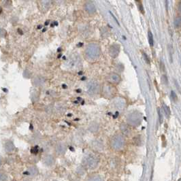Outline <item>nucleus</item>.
Masks as SVG:
<instances>
[{
	"mask_svg": "<svg viewBox=\"0 0 181 181\" xmlns=\"http://www.w3.org/2000/svg\"><path fill=\"white\" fill-rule=\"evenodd\" d=\"M53 181H57V180H53Z\"/></svg>",
	"mask_w": 181,
	"mask_h": 181,
	"instance_id": "obj_49",
	"label": "nucleus"
},
{
	"mask_svg": "<svg viewBox=\"0 0 181 181\" xmlns=\"http://www.w3.org/2000/svg\"><path fill=\"white\" fill-rule=\"evenodd\" d=\"M178 181H180V180H178Z\"/></svg>",
	"mask_w": 181,
	"mask_h": 181,
	"instance_id": "obj_50",
	"label": "nucleus"
},
{
	"mask_svg": "<svg viewBox=\"0 0 181 181\" xmlns=\"http://www.w3.org/2000/svg\"><path fill=\"white\" fill-rule=\"evenodd\" d=\"M171 97L172 99H173V101H174V102L177 100V95L174 90H172L171 91Z\"/></svg>",
	"mask_w": 181,
	"mask_h": 181,
	"instance_id": "obj_31",
	"label": "nucleus"
},
{
	"mask_svg": "<svg viewBox=\"0 0 181 181\" xmlns=\"http://www.w3.org/2000/svg\"><path fill=\"white\" fill-rule=\"evenodd\" d=\"M87 89L90 95H96V94L99 93L100 85L97 81H92L88 83Z\"/></svg>",
	"mask_w": 181,
	"mask_h": 181,
	"instance_id": "obj_5",
	"label": "nucleus"
},
{
	"mask_svg": "<svg viewBox=\"0 0 181 181\" xmlns=\"http://www.w3.org/2000/svg\"><path fill=\"white\" fill-rule=\"evenodd\" d=\"M1 12H2V8H1V7H0V14H1Z\"/></svg>",
	"mask_w": 181,
	"mask_h": 181,
	"instance_id": "obj_40",
	"label": "nucleus"
},
{
	"mask_svg": "<svg viewBox=\"0 0 181 181\" xmlns=\"http://www.w3.org/2000/svg\"><path fill=\"white\" fill-rule=\"evenodd\" d=\"M2 164H3V159H2V157H0V167H1V166H2Z\"/></svg>",
	"mask_w": 181,
	"mask_h": 181,
	"instance_id": "obj_35",
	"label": "nucleus"
},
{
	"mask_svg": "<svg viewBox=\"0 0 181 181\" xmlns=\"http://www.w3.org/2000/svg\"><path fill=\"white\" fill-rule=\"evenodd\" d=\"M148 42L150 45L152 47L154 44V39H153V35H152V33H151V31H148Z\"/></svg>",
	"mask_w": 181,
	"mask_h": 181,
	"instance_id": "obj_24",
	"label": "nucleus"
},
{
	"mask_svg": "<svg viewBox=\"0 0 181 181\" xmlns=\"http://www.w3.org/2000/svg\"><path fill=\"white\" fill-rule=\"evenodd\" d=\"M127 121L129 125L134 126V127L139 125L142 121L141 114L138 111L132 112L127 116Z\"/></svg>",
	"mask_w": 181,
	"mask_h": 181,
	"instance_id": "obj_4",
	"label": "nucleus"
},
{
	"mask_svg": "<svg viewBox=\"0 0 181 181\" xmlns=\"http://www.w3.org/2000/svg\"><path fill=\"white\" fill-rule=\"evenodd\" d=\"M78 100H81V97H78Z\"/></svg>",
	"mask_w": 181,
	"mask_h": 181,
	"instance_id": "obj_47",
	"label": "nucleus"
},
{
	"mask_svg": "<svg viewBox=\"0 0 181 181\" xmlns=\"http://www.w3.org/2000/svg\"><path fill=\"white\" fill-rule=\"evenodd\" d=\"M63 88H64V89H65V88L67 87L66 85H63Z\"/></svg>",
	"mask_w": 181,
	"mask_h": 181,
	"instance_id": "obj_45",
	"label": "nucleus"
},
{
	"mask_svg": "<svg viewBox=\"0 0 181 181\" xmlns=\"http://www.w3.org/2000/svg\"><path fill=\"white\" fill-rule=\"evenodd\" d=\"M87 181H104L103 178L99 175H93L89 177Z\"/></svg>",
	"mask_w": 181,
	"mask_h": 181,
	"instance_id": "obj_20",
	"label": "nucleus"
},
{
	"mask_svg": "<svg viewBox=\"0 0 181 181\" xmlns=\"http://www.w3.org/2000/svg\"><path fill=\"white\" fill-rule=\"evenodd\" d=\"M18 32H19V33H20V34H23V31H22V30L20 29H18Z\"/></svg>",
	"mask_w": 181,
	"mask_h": 181,
	"instance_id": "obj_37",
	"label": "nucleus"
},
{
	"mask_svg": "<svg viewBox=\"0 0 181 181\" xmlns=\"http://www.w3.org/2000/svg\"><path fill=\"white\" fill-rule=\"evenodd\" d=\"M114 104L116 107L119 108V109H122V108L125 107V102L123 98H120V97H119V98H117L115 99Z\"/></svg>",
	"mask_w": 181,
	"mask_h": 181,
	"instance_id": "obj_14",
	"label": "nucleus"
},
{
	"mask_svg": "<svg viewBox=\"0 0 181 181\" xmlns=\"http://www.w3.org/2000/svg\"><path fill=\"white\" fill-rule=\"evenodd\" d=\"M108 181H118V180H115V179H109Z\"/></svg>",
	"mask_w": 181,
	"mask_h": 181,
	"instance_id": "obj_38",
	"label": "nucleus"
},
{
	"mask_svg": "<svg viewBox=\"0 0 181 181\" xmlns=\"http://www.w3.org/2000/svg\"><path fill=\"white\" fill-rule=\"evenodd\" d=\"M163 109H164V111L165 112V114H166L167 118H169L170 114H171V111H170V108L168 107V106L166 105V104H163Z\"/></svg>",
	"mask_w": 181,
	"mask_h": 181,
	"instance_id": "obj_21",
	"label": "nucleus"
},
{
	"mask_svg": "<svg viewBox=\"0 0 181 181\" xmlns=\"http://www.w3.org/2000/svg\"><path fill=\"white\" fill-rule=\"evenodd\" d=\"M120 53V46L118 44H114L110 47L109 53L111 57L116 58Z\"/></svg>",
	"mask_w": 181,
	"mask_h": 181,
	"instance_id": "obj_6",
	"label": "nucleus"
},
{
	"mask_svg": "<svg viewBox=\"0 0 181 181\" xmlns=\"http://www.w3.org/2000/svg\"><path fill=\"white\" fill-rule=\"evenodd\" d=\"M100 47L96 43L89 44L85 50V55L89 59H96L100 55Z\"/></svg>",
	"mask_w": 181,
	"mask_h": 181,
	"instance_id": "obj_2",
	"label": "nucleus"
},
{
	"mask_svg": "<svg viewBox=\"0 0 181 181\" xmlns=\"http://www.w3.org/2000/svg\"><path fill=\"white\" fill-rule=\"evenodd\" d=\"M120 130H121L122 133L125 136H129L130 134V129L128 127L127 125H125V124H121L120 125Z\"/></svg>",
	"mask_w": 181,
	"mask_h": 181,
	"instance_id": "obj_18",
	"label": "nucleus"
},
{
	"mask_svg": "<svg viewBox=\"0 0 181 181\" xmlns=\"http://www.w3.org/2000/svg\"><path fill=\"white\" fill-rule=\"evenodd\" d=\"M38 151H39V148H38V146H35L34 147H33V148H31V153L35 154V155H36V154L38 152Z\"/></svg>",
	"mask_w": 181,
	"mask_h": 181,
	"instance_id": "obj_30",
	"label": "nucleus"
},
{
	"mask_svg": "<svg viewBox=\"0 0 181 181\" xmlns=\"http://www.w3.org/2000/svg\"><path fill=\"white\" fill-rule=\"evenodd\" d=\"M158 114H159V122H160V123H163V120H164V118H163V114L162 113H161V110L158 109Z\"/></svg>",
	"mask_w": 181,
	"mask_h": 181,
	"instance_id": "obj_29",
	"label": "nucleus"
},
{
	"mask_svg": "<svg viewBox=\"0 0 181 181\" xmlns=\"http://www.w3.org/2000/svg\"><path fill=\"white\" fill-rule=\"evenodd\" d=\"M3 5H4L5 7H8V6H10V5H11L12 2L10 1H3Z\"/></svg>",
	"mask_w": 181,
	"mask_h": 181,
	"instance_id": "obj_33",
	"label": "nucleus"
},
{
	"mask_svg": "<svg viewBox=\"0 0 181 181\" xmlns=\"http://www.w3.org/2000/svg\"><path fill=\"white\" fill-rule=\"evenodd\" d=\"M92 145H93V148L96 150H102L104 148V145H103L102 142L99 141V140L94 141Z\"/></svg>",
	"mask_w": 181,
	"mask_h": 181,
	"instance_id": "obj_16",
	"label": "nucleus"
},
{
	"mask_svg": "<svg viewBox=\"0 0 181 181\" xmlns=\"http://www.w3.org/2000/svg\"><path fill=\"white\" fill-rule=\"evenodd\" d=\"M77 92H81V90H77Z\"/></svg>",
	"mask_w": 181,
	"mask_h": 181,
	"instance_id": "obj_48",
	"label": "nucleus"
},
{
	"mask_svg": "<svg viewBox=\"0 0 181 181\" xmlns=\"http://www.w3.org/2000/svg\"><path fill=\"white\" fill-rule=\"evenodd\" d=\"M23 181H31V180H29V179H25V180H24Z\"/></svg>",
	"mask_w": 181,
	"mask_h": 181,
	"instance_id": "obj_43",
	"label": "nucleus"
},
{
	"mask_svg": "<svg viewBox=\"0 0 181 181\" xmlns=\"http://www.w3.org/2000/svg\"><path fill=\"white\" fill-rule=\"evenodd\" d=\"M41 28H42V25H39L38 27V29H41Z\"/></svg>",
	"mask_w": 181,
	"mask_h": 181,
	"instance_id": "obj_41",
	"label": "nucleus"
},
{
	"mask_svg": "<svg viewBox=\"0 0 181 181\" xmlns=\"http://www.w3.org/2000/svg\"><path fill=\"white\" fill-rule=\"evenodd\" d=\"M85 9L89 14H93L94 12H95V11H96L95 4L92 1H87V2L85 3Z\"/></svg>",
	"mask_w": 181,
	"mask_h": 181,
	"instance_id": "obj_9",
	"label": "nucleus"
},
{
	"mask_svg": "<svg viewBox=\"0 0 181 181\" xmlns=\"http://www.w3.org/2000/svg\"><path fill=\"white\" fill-rule=\"evenodd\" d=\"M55 158L53 155H47L44 157L43 159L44 164L47 166H52L55 164Z\"/></svg>",
	"mask_w": 181,
	"mask_h": 181,
	"instance_id": "obj_10",
	"label": "nucleus"
},
{
	"mask_svg": "<svg viewBox=\"0 0 181 181\" xmlns=\"http://www.w3.org/2000/svg\"><path fill=\"white\" fill-rule=\"evenodd\" d=\"M6 31L3 28H0V37L1 38H5L6 36Z\"/></svg>",
	"mask_w": 181,
	"mask_h": 181,
	"instance_id": "obj_27",
	"label": "nucleus"
},
{
	"mask_svg": "<svg viewBox=\"0 0 181 181\" xmlns=\"http://www.w3.org/2000/svg\"><path fill=\"white\" fill-rule=\"evenodd\" d=\"M99 162V157L93 153H89L86 155L83 160V164L84 168L90 170L95 169L98 166Z\"/></svg>",
	"mask_w": 181,
	"mask_h": 181,
	"instance_id": "obj_1",
	"label": "nucleus"
},
{
	"mask_svg": "<svg viewBox=\"0 0 181 181\" xmlns=\"http://www.w3.org/2000/svg\"><path fill=\"white\" fill-rule=\"evenodd\" d=\"M83 45V43H80L79 45H78V47H81Z\"/></svg>",
	"mask_w": 181,
	"mask_h": 181,
	"instance_id": "obj_44",
	"label": "nucleus"
},
{
	"mask_svg": "<svg viewBox=\"0 0 181 181\" xmlns=\"http://www.w3.org/2000/svg\"><path fill=\"white\" fill-rule=\"evenodd\" d=\"M41 4L42 7L44 8V10H47L49 8L50 4H51V1H41Z\"/></svg>",
	"mask_w": 181,
	"mask_h": 181,
	"instance_id": "obj_22",
	"label": "nucleus"
},
{
	"mask_svg": "<svg viewBox=\"0 0 181 181\" xmlns=\"http://www.w3.org/2000/svg\"><path fill=\"white\" fill-rule=\"evenodd\" d=\"M125 140L121 135H116L112 138L110 141V146L112 148L115 150H119L125 146Z\"/></svg>",
	"mask_w": 181,
	"mask_h": 181,
	"instance_id": "obj_3",
	"label": "nucleus"
},
{
	"mask_svg": "<svg viewBox=\"0 0 181 181\" xmlns=\"http://www.w3.org/2000/svg\"><path fill=\"white\" fill-rule=\"evenodd\" d=\"M66 145L63 142H59L56 145L55 150L58 155H63L65 152V151H66Z\"/></svg>",
	"mask_w": 181,
	"mask_h": 181,
	"instance_id": "obj_8",
	"label": "nucleus"
},
{
	"mask_svg": "<svg viewBox=\"0 0 181 181\" xmlns=\"http://www.w3.org/2000/svg\"><path fill=\"white\" fill-rule=\"evenodd\" d=\"M161 82L165 85H167L168 84V79L166 75H163L161 76Z\"/></svg>",
	"mask_w": 181,
	"mask_h": 181,
	"instance_id": "obj_26",
	"label": "nucleus"
},
{
	"mask_svg": "<svg viewBox=\"0 0 181 181\" xmlns=\"http://www.w3.org/2000/svg\"><path fill=\"white\" fill-rule=\"evenodd\" d=\"M49 24V21H46V23H45V25H48Z\"/></svg>",
	"mask_w": 181,
	"mask_h": 181,
	"instance_id": "obj_39",
	"label": "nucleus"
},
{
	"mask_svg": "<svg viewBox=\"0 0 181 181\" xmlns=\"http://www.w3.org/2000/svg\"><path fill=\"white\" fill-rule=\"evenodd\" d=\"M117 159H112L110 161V167L113 170H116V168L118 167V162L116 160Z\"/></svg>",
	"mask_w": 181,
	"mask_h": 181,
	"instance_id": "obj_19",
	"label": "nucleus"
},
{
	"mask_svg": "<svg viewBox=\"0 0 181 181\" xmlns=\"http://www.w3.org/2000/svg\"><path fill=\"white\" fill-rule=\"evenodd\" d=\"M4 148L5 150L8 152H11L13 151L15 149V146L13 142L11 141V140H8V141L6 142L4 144Z\"/></svg>",
	"mask_w": 181,
	"mask_h": 181,
	"instance_id": "obj_13",
	"label": "nucleus"
},
{
	"mask_svg": "<svg viewBox=\"0 0 181 181\" xmlns=\"http://www.w3.org/2000/svg\"><path fill=\"white\" fill-rule=\"evenodd\" d=\"M99 124L97 123L96 122H93V123H90L89 126V129L90 130V132L93 133L97 132V131L99 130Z\"/></svg>",
	"mask_w": 181,
	"mask_h": 181,
	"instance_id": "obj_17",
	"label": "nucleus"
},
{
	"mask_svg": "<svg viewBox=\"0 0 181 181\" xmlns=\"http://www.w3.org/2000/svg\"><path fill=\"white\" fill-rule=\"evenodd\" d=\"M107 80L108 82L111 83H114V84H118L121 81V78L118 75V74L116 73H111L108 76Z\"/></svg>",
	"mask_w": 181,
	"mask_h": 181,
	"instance_id": "obj_7",
	"label": "nucleus"
},
{
	"mask_svg": "<svg viewBox=\"0 0 181 181\" xmlns=\"http://www.w3.org/2000/svg\"><path fill=\"white\" fill-rule=\"evenodd\" d=\"M61 51V49H60L59 48V50H58V52H60Z\"/></svg>",
	"mask_w": 181,
	"mask_h": 181,
	"instance_id": "obj_46",
	"label": "nucleus"
},
{
	"mask_svg": "<svg viewBox=\"0 0 181 181\" xmlns=\"http://www.w3.org/2000/svg\"><path fill=\"white\" fill-rule=\"evenodd\" d=\"M143 57H144V59L145 61L149 64V63H150V60H149L148 56H147V55L145 53H143Z\"/></svg>",
	"mask_w": 181,
	"mask_h": 181,
	"instance_id": "obj_32",
	"label": "nucleus"
},
{
	"mask_svg": "<svg viewBox=\"0 0 181 181\" xmlns=\"http://www.w3.org/2000/svg\"><path fill=\"white\" fill-rule=\"evenodd\" d=\"M134 144H136V145H140L141 144V139H140V137H138V136H137V137H136V138H134Z\"/></svg>",
	"mask_w": 181,
	"mask_h": 181,
	"instance_id": "obj_28",
	"label": "nucleus"
},
{
	"mask_svg": "<svg viewBox=\"0 0 181 181\" xmlns=\"http://www.w3.org/2000/svg\"><path fill=\"white\" fill-rule=\"evenodd\" d=\"M139 8L140 10V11H141L142 13H144V9H143V7H142V5L140 4L139 6Z\"/></svg>",
	"mask_w": 181,
	"mask_h": 181,
	"instance_id": "obj_34",
	"label": "nucleus"
},
{
	"mask_svg": "<svg viewBox=\"0 0 181 181\" xmlns=\"http://www.w3.org/2000/svg\"><path fill=\"white\" fill-rule=\"evenodd\" d=\"M3 90H4V91L8 92V89H3Z\"/></svg>",
	"mask_w": 181,
	"mask_h": 181,
	"instance_id": "obj_42",
	"label": "nucleus"
},
{
	"mask_svg": "<svg viewBox=\"0 0 181 181\" xmlns=\"http://www.w3.org/2000/svg\"><path fill=\"white\" fill-rule=\"evenodd\" d=\"M26 174L31 177H35L38 174V170L35 166H30L26 172Z\"/></svg>",
	"mask_w": 181,
	"mask_h": 181,
	"instance_id": "obj_12",
	"label": "nucleus"
},
{
	"mask_svg": "<svg viewBox=\"0 0 181 181\" xmlns=\"http://www.w3.org/2000/svg\"><path fill=\"white\" fill-rule=\"evenodd\" d=\"M110 14H111V15H112V17H113V18H114V20H115V21H116V22L117 23H118V21H117V19H116V18H115V17H114V15H112V13H111V12H110ZM118 25H119V24H118Z\"/></svg>",
	"mask_w": 181,
	"mask_h": 181,
	"instance_id": "obj_36",
	"label": "nucleus"
},
{
	"mask_svg": "<svg viewBox=\"0 0 181 181\" xmlns=\"http://www.w3.org/2000/svg\"><path fill=\"white\" fill-rule=\"evenodd\" d=\"M8 180V175L4 172H0V181Z\"/></svg>",
	"mask_w": 181,
	"mask_h": 181,
	"instance_id": "obj_25",
	"label": "nucleus"
},
{
	"mask_svg": "<svg viewBox=\"0 0 181 181\" xmlns=\"http://www.w3.org/2000/svg\"><path fill=\"white\" fill-rule=\"evenodd\" d=\"M181 25V18L180 17H176L174 19V26L176 28H179Z\"/></svg>",
	"mask_w": 181,
	"mask_h": 181,
	"instance_id": "obj_23",
	"label": "nucleus"
},
{
	"mask_svg": "<svg viewBox=\"0 0 181 181\" xmlns=\"http://www.w3.org/2000/svg\"><path fill=\"white\" fill-rule=\"evenodd\" d=\"M44 82H45V79L44 77H42V76H36L33 79V84L36 87L42 86Z\"/></svg>",
	"mask_w": 181,
	"mask_h": 181,
	"instance_id": "obj_15",
	"label": "nucleus"
},
{
	"mask_svg": "<svg viewBox=\"0 0 181 181\" xmlns=\"http://www.w3.org/2000/svg\"><path fill=\"white\" fill-rule=\"evenodd\" d=\"M112 89V87L111 85H105L104 86V87H103V93H104L105 96L106 97L112 96L113 93H114Z\"/></svg>",
	"mask_w": 181,
	"mask_h": 181,
	"instance_id": "obj_11",
	"label": "nucleus"
}]
</instances>
